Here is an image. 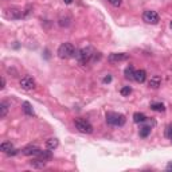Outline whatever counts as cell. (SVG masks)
<instances>
[{
  "mask_svg": "<svg viewBox=\"0 0 172 172\" xmlns=\"http://www.w3.org/2000/svg\"><path fill=\"white\" fill-rule=\"evenodd\" d=\"M77 54L75 52V47L73 46L71 43L69 42H65L59 46L58 48V57L61 59H69V58H73Z\"/></svg>",
  "mask_w": 172,
  "mask_h": 172,
  "instance_id": "1",
  "label": "cell"
},
{
  "mask_svg": "<svg viewBox=\"0 0 172 172\" xmlns=\"http://www.w3.org/2000/svg\"><path fill=\"white\" fill-rule=\"evenodd\" d=\"M94 54H96V52H94V50L92 47H84V48H81L79 51H77L75 55H77V59H78L79 63L86 65L92 61Z\"/></svg>",
  "mask_w": 172,
  "mask_h": 172,
  "instance_id": "2",
  "label": "cell"
},
{
  "mask_svg": "<svg viewBox=\"0 0 172 172\" xmlns=\"http://www.w3.org/2000/svg\"><path fill=\"white\" fill-rule=\"evenodd\" d=\"M125 116L124 114H121V113H113V112H110L106 114V122L110 125H113V126H122L125 124Z\"/></svg>",
  "mask_w": 172,
  "mask_h": 172,
  "instance_id": "3",
  "label": "cell"
},
{
  "mask_svg": "<svg viewBox=\"0 0 172 172\" xmlns=\"http://www.w3.org/2000/svg\"><path fill=\"white\" fill-rule=\"evenodd\" d=\"M74 125H75L77 130H78V132H81V133L90 134V133L93 132V126H92V124H90L88 120H85V118H75Z\"/></svg>",
  "mask_w": 172,
  "mask_h": 172,
  "instance_id": "4",
  "label": "cell"
},
{
  "mask_svg": "<svg viewBox=\"0 0 172 172\" xmlns=\"http://www.w3.org/2000/svg\"><path fill=\"white\" fill-rule=\"evenodd\" d=\"M20 88H22L23 90L30 92V90H34L36 88V82L31 75H24L23 78L20 79Z\"/></svg>",
  "mask_w": 172,
  "mask_h": 172,
  "instance_id": "5",
  "label": "cell"
},
{
  "mask_svg": "<svg viewBox=\"0 0 172 172\" xmlns=\"http://www.w3.org/2000/svg\"><path fill=\"white\" fill-rule=\"evenodd\" d=\"M143 20H144L145 23H148V24H157L160 19H159L157 12L147 10V11H144V14H143Z\"/></svg>",
  "mask_w": 172,
  "mask_h": 172,
  "instance_id": "6",
  "label": "cell"
},
{
  "mask_svg": "<svg viewBox=\"0 0 172 172\" xmlns=\"http://www.w3.org/2000/svg\"><path fill=\"white\" fill-rule=\"evenodd\" d=\"M129 58V54H125V52H113V54L109 55V62L112 63H118V62H124Z\"/></svg>",
  "mask_w": 172,
  "mask_h": 172,
  "instance_id": "7",
  "label": "cell"
},
{
  "mask_svg": "<svg viewBox=\"0 0 172 172\" xmlns=\"http://www.w3.org/2000/svg\"><path fill=\"white\" fill-rule=\"evenodd\" d=\"M6 18L8 19H20L23 18L24 14L22 10H19V8H8V10H6Z\"/></svg>",
  "mask_w": 172,
  "mask_h": 172,
  "instance_id": "8",
  "label": "cell"
},
{
  "mask_svg": "<svg viewBox=\"0 0 172 172\" xmlns=\"http://www.w3.org/2000/svg\"><path fill=\"white\" fill-rule=\"evenodd\" d=\"M22 152H23V155H26V156H38L40 149L38 147H26Z\"/></svg>",
  "mask_w": 172,
  "mask_h": 172,
  "instance_id": "9",
  "label": "cell"
},
{
  "mask_svg": "<svg viewBox=\"0 0 172 172\" xmlns=\"http://www.w3.org/2000/svg\"><path fill=\"white\" fill-rule=\"evenodd\" d=\"M30 165L32 167V168H36V170H42L46 167V160H42V159H32V160L30 161Z\"/></svg>",
  "mask_w": 172,
  "mask_h": 172,
  "instance_id": "10",
  "label": "cell"
},
{
  "mask_svg": "<svg viewBox=\"0 0 172 172\" xmlns=\"http://www.w3.org/2000/svg\"><path fill=\"white\" fill-rule=\"evenodd\" d=\"M133 79L136 81V82H138V84H143L147 79V73H145V70H143V69H141V70H136V71H134Z\"/></svg>",
  "mask_w": 172,
  "mask_h": 172,
  "instance_id": "11",
  "label": "cell"
},
{
  "mask_svg": "<svg viewBox=\"0 0 172 172\" xmlns=\"http://www.w3.org/2000/svg\"><path fill=\"white\" fill-rule=\"evenodd\" d=\"M148 85H149V88H152V89H157L159 86L161 85V78L159 75H155V77H152V78L149 79Z\"/></svg>",
  "mask_w": 172,
  "mask_h": 172,
  "instance_id": "12",
  "label": "cell"
},
{
  "mask_svg": "<svg viewBox=\"0 0 172 172\" xmlns=\"http://www.w3.org/2000/svg\"><path fill=\"white\" fill-rule=\"evenodd\" d=\"M58 145H59V141H58V138H55V137L48 138V140L46 141V148H47V149H50V151L55 149Z\"/></svg>",
  "mask_w": 172,
  "mask_h": 172,
  "instance_id": "13",
  "label": "cell"
},
{
  "mask_svg": "<svg viewBox=\"0 0 172 172\" xmlns=\"http://www.w3.org/2000/svg\"><path fill=\"white\" fill-rule=\"evenodd\" d=\"M12 149H14V145H12L10 141H4V143L0 144V151L4 152V153H10Z\"/></svg>",
  "mask_w": 172,
  "mask_h": 172,
  "instance_id": "14",
  "label": "cell"
},
{
  "mask_svg": "<svg viewBox=\"0 0 172 172\" xmlns=\"http://www.w3.org/2000/svg\"><path fill=\"white\" fill-rule=\"evenodd\" d=\"M22 108L24 110V113L27 114V116H34V109H32V106L30 102H23V105H22Z\"/></svg>",
  "mask_w": 172,
  "mask_h": 172,
  "instance_id": "15",
  "label": "cell"
},
{
  "mask_svg": "<svg viewBox=\"0 0 172 172\" xmlns=\"http://www.w3.org/2000/svg\"><path fill=\"white\" fill-rule=\"evenodd\" d=\"M133 121L136 124H140V122H145L147 121V116L144 113H134L133 114Z\"/></svg>",
  "mask_w": 172,
  "mask_h": 172,
  "instance_id": "16",
  "label": "cell"
},
{
  "mask_svg": "<svg viewBox=\"0 0 172 172\" xmlns=\"http://www.w3.org/2000/svg\"><path fill=\"white\" fill-rule=\"evenodd\" d=\"M36 157H39V159H42V160H50V159L52 157V155H51V152H50V149L48 151H42L40 149V152H39V155Z\"/></svg>",
  "mask_w": 172,
  "mask_h": 172,
  "instance_id": "17",
  "label": "cell"
},
{
  "mask_svg": "<svg viewBox=\"0 0 172 172\" xmlns=\"http://www.w3.org/2000/svg\"><path fill=\"white\" fill-rule=\"evenodd\" d=\"M124 74H125V78H128V79H133V77H134V69H133L132 65H129V66L125 69Z\"/></svg>",
  "mask_w": 172,
  "mask_h": 172,
  "instance_id": "18",
  "label": "cell"
},
{
  "mask_svg": "<svg viewBox=\"0 0 172 172\" xmlns=\"http://www.w3.org/2000/svg\"><path fill=\"white\" fill-rule=\"evenodd\" d=\"M151 109L155 110V112H164L165 106H164V104H161V102H155V104L151 105Z\"/></svg>",
  "mask_w": 172,
  "mask_h": 172,
  "instance_id": "19",
  "label": "cell"
},
{
  "mask_svg": "<svg viewBox=\"0 0 172 172\" xmlns=\"http://www.w3.org/2000/svg\"><path fill=\"white\" fill-rule=\"evenodd\" d=\"M151 133V126H143L140 129V136L141 137H148Z\"/></svg>",
  "mask_w": 172,
  "mask_h": 172,
  "instance_id": "20",
  "label": "cell"
},
{
  "mask_svg": "<svg viewBox=\"0 0 172 172\" xmlns=\"http://www.w3.org/2000/svg\"><path fill=\"white\" fill-rule=\"evenodd\" d=\"M8 113V108L6 104H0V118H4Z\"/></svg>",
  "mask_w": 172,
  "mask_h": 172,
  "instance_id": "21",
  "label": "cell"
},
{
  "mask_svg": "<svg viewBox=\"0 0 172 172\" xmlns=\"http://www.w3.org/2000/svg\"><path fill=\"white\" fill-rule=\"evenodd\" d=\"M130 93H132V88H130V86H124V88L121 89V94L124 97H128Z\"/></svg>",
  "mask_w": 172,
  "mask_h": 172,
  "instance_id": "22",
  "label": "cell"
},
{
  "mask_svg": "<svg viewBox=\"0 0 172 172\" xmlns=\"http://www.w3.org/2000/svg\"><path fill=\"white\" fill-rule=\"evenodd\" d=\"M165 136L172 140V124L167 126V129H165Z\"/></svg>",
  "mask_w": 172,
  "mask_h": 172,
  "instance_id": "23",
  "label": "cell"
},
{
  "mask_svg": "<svg viewBox=\"0 0 172 172\" xmlns=\"http://www.w3.org/2000/svg\"><path fill=\"white\" fill-rule=\"evenodd\" d=\"M108 2L112 4V6H114V7H120L121 4H122V0H108Z\"/></svg>",
  "mask_w": 172,
  "mask_h": 172,
  "instance_id": "24",
  "label": "cell"
},
{
  "mask_svg": "<svg viewBox=\"0 0 172 172\" xmlns=\"http://www.w3.org/2000/svg\"><path fill=\"white\" fill-rule=\"evenodd\" d=\"M110 81H112V75H109V74H108V75H106L105 78H104V82H105V84H109Z\"/></svg>",
  "mask_w": 172,
  "mask_h": 172,
  "instance_id": "25",
  "label": "cell"
},
{
  "mask_svg": "<svg viewBox=\"0 0 172 172\" xmlns=\"http://www.w3.org/2000/svg\"><path fill=\"white\" fill-rule=\"evenodd\" d=\"M0 88H2V89L6 88V79H4V78H2V86H0Z\"/></svg>",
  "mask_w": 172,
  "mask_h": 172,
  "instance_id": "26",
  "label": "cell"
},
{
  "mask_svg": "<svg viewBox=\"0 0 172 172\" xmlns=\"http://www.w3.org/2000/svg\"><path fill=\"white\" fill-rule=\"evenodd\" d=\"M172 170V163H168V165H167V171H171Z\"/></svg>",
  "mask_w": 172,
  "mask_h": 172,
  "instance_id": "27",
  "label": "cell"
},
{
  "mask_svg": "<svg viewBox=\"0 0 172 172\" xmlns=\"http://www.w3.org/2000/svg\"><path fill=\"white\" fill-rule=\"evenodd\" d=\"M63 2L66 3V4H71V3H73V0H63Z\"/></svg>",
  "mask_w": 172,
  "mask_h": 172,
  "instance_id": "28",
  "label": "cell"
},
{
  "mask_svg": "<svg viewBox=\"0 0 172 172\" xmlns=\"http://www.w3.org/2000/svg\"><path fill=\"white\" fill-rule=\"evenodd\" d=\"M171 28H172V22H171Z\"/></svg>",
  "mask_w": 172,
  "mask_h": 172,
  "instance_id": "29",
  "label": "cell"
}]
</instances>
